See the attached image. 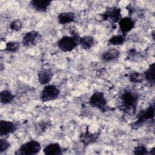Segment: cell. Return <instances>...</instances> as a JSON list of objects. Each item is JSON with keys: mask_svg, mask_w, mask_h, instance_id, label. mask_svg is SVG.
<instances>
[{"mask_svg": "<svg viewBox=\"0 0 155 155\" xmlns=\"http://www.w3.org/2000/svg\"><path fill=\"white\" fill-rule=\"evenodd\" d=\"M140 99V94L136 91L125 89L119 96L121 110L127 114H134Z\"/></svg>", "mask_w": 155, "mask_h": 155, "instance_id": "6da1fadb", "label": "cell"}, {"mask_svg": "<svg viewBox=\"0 0 155 155\" xmlns=\"http://www.w3.org/2000/svg\"><path fill=\"white\" fill-rule=\"evenodd\" d=\"M70 34V36H62L56 42L58 47L63 52H71L79 45L81 36L79 33L76 30L71 29Z\"/></svg>", "mask_w": 155, "mask_h": 155, "instance_id": "7a4b0ae2", "label": "cell"}, {"mask_svg": "<svg viewBox=\"0 0 155 155\" xmlns=\"http://www.w3.org/2000/svg\"><path fill=\"white\" fill-rule=\"evenodd\" d=\"M88 103L91 107L98 109L103 113L114 110L107 105V101L102 91H94L89 98Z\"/></svg>", "mask_w": 155, "mask_h": 155, "instance_id": "3957f363", "label": "cell"}, {"mask_svg": "<svg viewBox=\"0 0 155 155\" xmlns=\"http://www.w3.org/2000/svg\"><path fill=\"white\" fill-rule=\"evenodd\" d=\"M42 149L39 142L31 139L22 143L15 151L16 155H36L38 154Z\"/></svg>", "mask_w": 155, "mask_h": 155, "instance_id": "277c9868", "label": "cell"}, {"mask_svg": "<svg viewBox=\"0 0 155 155\" xmlns=\"http://www.w3.org/2000/svg\"><path fill=\"white\" fill-rule=\"evenodd\" d=\"M60 95V90L54 84L45 85L41 91L40 99L42 102L54 101Z\"/></svg>", "mask_w": 155, "mask_h": 155, "instance_id": "5b68a950", "label": "cell"}, {"mask_svg": "<svg viewBox=\"0 0 155 155\" xmlns=\"http://www.w3.org/2000/svg\"><path fill=\"white\" fill-rule=\"evenodd\" d=\"M154 117V105L151 104L146 109L141 111L137 115V120L133 124L135 128L142 125L145 121L153 119Z\"/></svg>", "mask_w": 155, "mask_h": 155, "instance_id": "8992f818", "label": "cell"}, {"mask_svg": "<svg viewBox=\"0 0 155 155\" xmlns=\"http://www.w3.org/2000/svg\"><path fill=\"white\" fill-rule=\"evenodd\" d=\"M101 15L104 21L110 19V21L113 24L118 23L122 18L121 8L117 6L108 7Z\"/></svg>", "mask_w": 155, "mask_h": 155, "instance_id": "52a82bcc", "label": "cell"}, {"mask_svg": "<svg viewBox=\"0 0 155 155\" xmlns=\"http://www.w3.org/2000/svg\"><path fill=\"white\" fill-rule=\"evenodd\" d=\"M41 37V35L38 31L31 30L24 35L21 40V43L25 47H32L37 44Z\"/></svg>", "mask_w": 155, "mask_h": 155, "instance_id": "ba28073f", "label": "cell"}, {"mask_svg": "<svg viewBox=\"0 0 155 155\" xmlns=\"http://www.w3.org/2000/svg\"><path fill=\"white\" fill-rule=\"evenodd\" d=\"M18 129V125L14 122L2 120H0V136L6 137L15 133Z\"/></svg>", "mask_w": 155, "mask_h": 155, "instance_id": "9c48e42d", "label": "cell"}, {"mask_svg": "<svg viewBox=\"0 0 155 155\" xmlns=\"http://www.w3.org/2000/svg\"><path fill=\"white\" fill-rule=\"evenodd\" d=\"M136 21L130 16L122 17L118 22L119 29L122 35L126 36L135 27Z\"/></svg>", "mask_w": 155, "mask_h": 155, "instance_id": "30bf717a", "label": "cell"}, {"mask_svg": "<svg viewBox=\"0 0 155 155\" xmlns=\"http://www.w3.org/2000/svg\"><path fill=\"white\" fill-rule=\"evenodd\" d=\"M100 136V132L91 133L88 129L79 135V141L84 145L88 146L97 141Z\"/></svg>", "mask_w": 155, "mask_h": 155, "instance_id": "8fae6325", "label": "cell"}, {"mask_svg": "<svg viewBox=\"0 0 155 155\" xmlns=\"http://www.w3.org/2000/svg\"><path fill=\"white\" fill-rule=\"evenodd\" d=\"M120 50L113 47L104 51L101 55V59L104 62H110L117 59L120 56Z\"/></svg>", "mask_w": 155, "mask_h": 155, "instance_id": "7c38bea8", "label": "cell"}, {"mask_svg": "<svg viewBox=\"0 0 155 155\" xmlns=\"http://www.w3.org/2000/svg\"><path fill=\"white\" fill-rule=\"evenodd\" d=\"M52 1L49 0H32L30 2L31 7L36 11L41 13H45L50 5Z\"/></svg>", "mask_w": 155, "mask_h": 155, "instance_id": "4fadbf2b", "label": "cell"}, {"mask_svg": "<svg viewBox=\"0 0 155 155\" xmlns=\"http://www.w3.org/2000/svg\"><path fill=\"white\" fill-rule=\"evenodd\" d=\"M54 74L53 71L48 69H41L38 72V80L41 85L48 84L53 79Z\"/></svg>", "mask_w": 155, "mask_h": 155, "instance_id": "5bb4252c", "label": "cell"}, {"mask_svg": "<svg viewBox=\"0 0 155 155\" xmlns=\"http://www.w3.org/2000/svg\"><path fill=\"white\" fill-rule=\"evenodd\" d=\"M43 153L45 155H61L63 150L59 143L54 142L47 145L43 149Z\"/></svg>", "mask_w": 155, "mask_h": 155, "instance_id": "9a60e30c", "label": "cell"}, {"mask_svg": "<svg viewBox=\"0 0 155 155\" xmlns=\"http://www.w3.org/2000/svg\"><path fill=\"white\" fill-rule=\"evenodd\" d=\"M57 19L59 24L65 25L75 22L76 16L75 13L72 12H62L58 15Z\"/></svg>", "mask_w": 155, "mask_h": 155, "instance_id": "2e32d148", "label": "cell"}, {"mask_svg": "<svg viewBox=\"0 0 155 155\" xmlns=\"http://www.w3.org/2000/svg\"><path fill=\"white\" fill-rule=\"evenodd\" d=\"M95 44V39L89 35L81 36L79 39V45L82 49L88 50L91 48Z\"/></svg>", "mask_w": 155, "mask_h": 155, "instance_id": "e0dca14e", "label": "cell"}, {"mask_svg": "<svg viewBox=\"0 0 155 155\" xmlns=\"http://www.w3.org/2000/svg\"><path fill=\"white\" fill-rule=\"evenodd\" d=\"M154 62L151 63L147 70L143 73V76L144 79L150 85H153L155 82V75H154Z\"/></svg>", "mask_w": 155, "mask_h": 155, "instance_id": "ac0fdd59", "label": "cell"}, {"mask_svg": "<svg viewBox=\"0 0 155 155\" xmlns=\"http://www.w3.org/2000/svg\"><path fill=\"white\" fill-rule=\"evenodd\" d=\"M15 99V95L8 90H3L0 92V102L3 105L11 104Z\"/></svg>", "mask_w": 155, "mask_h": 155, "instance_id": "d6986e66", "label": "cell"}, {"mask_svg": "<svg viewBox=\"0 0 155 155\" xmlns=\"http://www.w3.org/2000/svg\"><path fill=\"white\" fill-rule=\"evenodd\" d=\"M126 39V36H124L122 34L115 35L110 37L108 40V45H113L117 46L122 45Z\"/></svg>", "mask_w": 155, "mask_h": 155, "instance_id": "ffe728a7", "label": "cell"}, {"mask_svg": "<svg viewBox=\"0 0 155 155\" xmlns=\"http://www.w3.org/2000/svg\"><path fill=\"white\" fill-rule=\"evenodd\" d=\"M20 47V44L18 41H8L6 42L4 51L8 53H16Z\"/></svg>", "mask_w": 155, "mask_h": 155, "instance_id": "44dd1931", "label": "cell"}, {"mask_svg": "<svg viewBox=\"0 0 155 155\" xmlns=\"http://www.w3.org/2000/svg\"><path fill=\"white\" fill-rule=\"evenodd\" d=\"M129 81L132 83H142L144 80L143 73L138 71L131 72L129 74Z\"/></svg>", "mask_w": 155, "mask_h": 155, "instance_id": "7402d4cb", "label": "cell"}, {"mask_svg": "<svg viewBox=\"0 0 155 155\" xmlns=\"http://www.w3.org/2000/svg\"><path fill=\"white\" fill-rule=\"evenodd\" d=\"M11 144L5 137H1L0 139V153H2L9 149Z\"/></svg>", "mask_w": 155, "mask_h": 155, "instance_id": "603a6c76", "label": "cell"}, {"mask_svg": "<svg viewBox=\"0 0 155 155\" xmlns=\"http://www.w3.org/2000/svg\"><path fill=\"white\" fill-rule=\"evenodd\" d=\"M148 150L147 147L144 145H138L136 146L133 149V153L134 154L139 155H145L148 154Z\"/></svg>", "mask_w": 155, "mask_h": 155, "instance_id": "cb8c5ba5", "label": "cell"}, {"mask_svg": "<svg viewBox=\"0 0 155 155\" xmlns=\"http://www.w3.org/2000/svg\"><path fill=\"white\" fill-rule=\"evenodd\" d=\"M22 27V23L19 19H15L12 21L9 25L10 29L12 31H18L21 30Z\"/></svg>", "mask_w": 155, "mask_h": 155, "instance_id": "d4e9b609", "label": "cell"}, {"mask_svg": "<svg viewBox=\"0 0 155 155\" xmlns=\"http://www.w3.org/2000/svg\"><path fill=\"white\" fill-rule=\"evenodd\" d=\"M49 125L48 122H40L36 125V130L39 133H43Z\"/></svg>", "mask_w": 155, "mask_h": 155, "instance_id": "484cf974", "label": "cell"}, {"mask_svg": "<svg viewBox=\"0 0 155 155\" xmlns=\"http://www.w3.org/2000/svg\"><path fill=\"white\" fill-rule=\"evenodd\" d=\"M148 154H151V155H154L155 154V147H153L150 151H148Z\"/></svg>", "mask_w": 155, "mask_h": 155, "instance_id": "4316f807", "label": "cell"}, {"mask_svg": "<svg viewBox=\"0 0 155 155\" xmlns=\"http://www.w3.org/2000/svg\"><path fill=\"white\" fill-rule=\"evenodd\" d=\"M151 35L153 36V39H154V30H153V31L151 32Z\"/></svg>", "mask_w": 155, "mask_h": 155, "instance_id": "83f0119b", "label": "cell"}]
</instances>
